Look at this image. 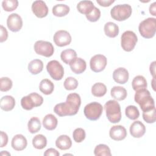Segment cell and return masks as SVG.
I'll list each match as a JSON object with an SVG mask.
<instances>
[{"instance_id":"6da1fadb","label":"cell","mask_w":156,"mask_h":156,"mask_svg":"<svg viewBox=\"0 0 156 156\" xmlns=\"http://www.w3.org/2000/svg\"><path fill=\"white\" fill-rule=\"evenodd\" d=\"M81 104L79 94L73 93L67 96L65 102L57 104L54 108V112L59 116H73L77 113Z\"/></svg>"},{"instance_id":"7a4b0ae2","label":"cell","mask_w":156,"mask_h":156,"mask_svg":"<svg viewBox=\"0 0 156 156\" xmlns=\"http://www.w3.org/2000/svg\"><path fill=\"white\" fill-rule=\"evenodd\" d=\"M135 101L140 105L143 112L148 111L155 107V102L149 90L141 88L136 91L134 96Z\"/></svg>"},{"instance_id":"3957f363","label":"cell","mask_w":156,"mask_h":156,"mask_svg":"<svg viewBox=\"0 0 156 156\" xmlns=\"http://www.w3.org/2000/svg\"><path fill=\"white\" fill-rule=\"evenodd\" d=\"M106 116L112 123L119 122L121 119V107L115 100H109L104 105Z\"/></svg>"},{"instance_id":"277c9868","label":"cell","mask_w":156,"mask_h":156,"mask_svg":"<svg viewBox=\"0 0 156 156\" xmlns=\"http://www.w3.org/2000/svg\"><path fill=\"white\" fill-rule=\"evenodd\" d=\"M140 35L145 38H151L156 31V19L155 18H147L142 21L138 26Z\"/></svg>"},{"instance_id":"5b68a950","label":"cell","mask_w":156,"mask_h":156,"mask_svg":"<svg viewBox=\"0 0 156 156\" xmlns=\"http://www.w3.org/2000/svg\"><path fill=\"white\" fill-rule=\"evenodd\" d=\"M132 12V7L130 5L124 4H119L114 6L110 11V15L112 18L114 20L122 21L129 18Z\"/></svg>"},{"instance_id":"8992f818","label":"cell","mask_w":156,"mask_h":156,"mask_svg":"<svg viewBox=\"0 0 156 156\" xmlns=\"http://www.w3.org/2000/svg\"><path fill=\"white\" fill-rule=\"evenodd\" d=\"M43 102V97L35 92L23 97L21 100V107L26 110H30L34 107L40 106Z\"/></svg>"},{"instance_id":"52a82bcc","label":"cell","mask_w":156,"mask_h":156,"mask_svg":"<svg viewBox=\"0 0 156 156\" xmlns=\"http://www.w3.org/2000/svg\"><path fill=\"white\" fill-rule=\"evenodd\" d=\"M103 112L102 105L97 102H93L85 105L83 110L85 117L91 121L98 120L101 116Z\"/></svg>"},{"instance_id":"ba28073f","label":"cell","mask_w":156,"mask_h":156,"mask_svg":"<svg viewBox=\"0 0 156 156\" xmlns=\"http://www.w3.org/2000/svg\"><path fill=\"white\" fill-rule=\"evenodd\" d=\"M138 38L135 32L131 30L125 31L121 37V45L123 50L127 52L132 51L136 43Z\"/></svg>"},{"instance_id":"9c48e42d","label":"cell","mask_w":156,"mask_h":156,"mask_svg":"<svg viewBox=\"0 0 156 156\" xmlns=\"http://www.w3.org/2000/svg\"><path fill=\"white\" fill-rule=\"evenodd\" d=\"M46 69L50 76L55 80H61L64 76L63 66L57 60H51L46 65Z\"/></svg>"},{"instance_id":"30bf717a","label":"cell","mask_w":156,"mask_h":156,"mask_svg":"<svg viewBox=\"0 0 156 156\" xmlns=\"http://www.w3.org/2000/svg\"><path fill=\"white\" fill-rule=\"evenodd\" d=\"M34 48L35 52L37 54L46 57L52 56L54 52V48L51 42L46 41H37L34 44Z\"/></svg>"},{"instance_id":"8fae6325","label":"cell","mask_w":156,"mask_h":156,"mask_svg":"<svg viewBox=\"0 0 156 156\" xmlns=\"http://www.w3.org/2000/svg\"><path fill=\"white\" fill-rule=\"evenodd\" d=\"M107 63V60L105 56L102 54H96L90 59V68L95 73H99L105 69Z\"/></svg>"},{"instance_id":"7c38bea8","label":"cell","mask_w":156,"mask_h":156,"mask_svg":"<svg viewBox=\"0 0 156 156\" xmlns=\"http://www.w3.org/2000/svg\"><path fill=\"white\" fill-rule=\"evenodd\" d=\"M53 40L57 46L59 47H63L71 43V36L68 31L60 30L55 33Z\"/></svg>"},{"instance_id":"4fadbf2b","label":"cell","mask_w":156,"mask_h":156,"mask_svg":"<svg viewBox=\"0 0 156 156\" xmlns=\"http://www.w3.org/2000/svg\"><path fill=\"white\" fill-rule=\"evenodd\" d=\"M7 25L12 32H18L23 26V20L20 15L12 13L7 18Z\"/></svg>"},{"instance_id":"5bb4252c","label":"cell","mask_w":156,"mask_h":156,"mask_svg":"<svg viewBox=\"0 0 156 156\" xmlns=\"http://www.w3.org/2000/svg\"><path fill=\"white\" fill-rule=\"evenodd\" d=\"M32 10L37 17L42 18L47 16L49 10L46 3L43 1L38 0L32 3Z\"/></svg>"},{"instance_id":"9a60e30c","label":"cell","mask_w":156,"mask_h":156,"mask_svg":"<svg viewBox=\"0 0 156 156\" xmlns=\"http://www.w3.org/2000/svg\"><path fill=\"white\" fill-rule=\"evenodd\" d=\"M110 137L115 141H121L124 140L127 136L126 128L121 125L112 126L109 131Z\"/></svg>"},{"instance_id":"2e32d148","label":"cell","mask_w":156,"mask_h":156,"mask_svg":"<svg viewBox=\"0 0 156 156\" xmlns=\"http://www.w3.org/2000/svg\"><path fill=\"white\" fill-rule=\"evenodd\" d=\"M130 133L134 138H141L146 132L145 126L140 121H134L130 126Z\"/></svg>"},{"instance_id":"e0dca14e","label":"cell","mask_w":156,"mask_h":156,"mask_svg":"<svg viewBox=\"0 0 156 156\" xmlns=\"http://www.w3.org/2000/svg\"><path fill=\"white\" fill-rule=\"evenodd\" d=\"M129 72L124 68H118L114 70L113 73V80L118 83L124 84L129 80Z\"/></svg>"},{"instance_id":"ac0fdd59","label":"cell","mask_w":156,"mask_h":156,"mask_svg":"<svg viewBox=\"0 0 156 156\" xmlns=\"http://www.w3.org/2000/svg\"><path fill=\"white\" fill-rule=\"evenodd\" d=\"M71 71L75 74H81L84 72L87 68L86 62L82 58L76 57L69 64Z\"/></svg>"},{"instance_id":"d6986e66","label":"cell","mask_w":156,"mask_h":156,"mask_svg":"<svg viewBox=\"0 0 156 156\" xmlns=\"http://www.w3.org/2000/svg\"><path fill=\"white\" fill-rule=\"evenodd\" d=\"M27 144V141L26 137L21 134H17L15 135L12 140L11 145L13 149L17 151L24 150Z\"/></svg>"},{"instance_id":"ffe728a7","label":"cell","mask_w":156,"mask_h":156,"mask_svg":"<svg viewBox=\"0 0 156 156\" xmlns=\"http://www.w3.org/2000/svg\"><path fill=\"white\" fill-rule=\"evenodd\" d=\"M1 108L5 111L9 112L13 109L15 105V98L10 95H6L1 98L0 100Z\"/></svg>"},{"instance_id":"44dd1931","label":"cell","mask_w":156,"mask_h":156,"mask_svg":"<svg viewBox=\"0 0 156 156\" xmlns=\"http://www.w3.org/2000/svg\"><path fill=\"white\" fill-rule=\"evenodd\" d=\"M55 146L61 150H67L71 147L72 141L68 135H62L57 138Z\"/></svg>"},{"instance_id":"7402d4cb","label":"cell","mask_w":156,"mask_h":156,"mask_svg":"<svg viewBox=\"0 0 156 156\" xmlns=\"http://www.w3.org/2000/svg\"><path fill=\"white\" fill-rule=\"evenodd\" d=\"M94 7L93 2L91 1H81L77 4V9L80 13L87 15L92 12Z\"/></svg>"},{"instance_id":"603a6c76","label":"cell","mask_w":156,"mask_h":156,"mask_svg":"<svg viewBox=\"0 0 156 156\" xmlns=\"http://www.w3.org/2000/svg\"><path fill=\"white\" fill-rule=\"evenodd\" d=\"M110 94L117 101H122L127 97V93L125 88L121 86H115L111 89Z\"/></svg>"},{"instance_id":"cb8c5ba5","label":"cell","mask_w":156,"mask_h":156,"mask_svg":"<svg viewBox=\"0 0 156 156\" xmlns=\"http://www.w3.org/2000/svg\"><path fill=\"white\" fill-rule=\"evenodd\" d=\"M57 119L52 114L46 115L43 119V127L48 130H52L55 129L57 126Z\"/></svg>"},{"instance_id":"d4e9b609","label":"cell","mask_w":156,"mask_h":156,"mask_svg":"<svg viewBox=\"0 0 156 156\" xmlns=\"http://www.w3.org/2000/svg\"><path fill=\"white\" fill-rule=\"evenodd\" d=\"M104 29L105 34L110 38H115L119 34L118 26L113 22H108L105 23Z\"/></svg>"},{"instance_id":"484cf974","label":"cell","mask_w":156,"mask_h":156,"mask_svg":"<svg viewBox=\"0 0 156 156\" xmlns=\"http://www.w3.org/2000/svg\"><path fill=\"white\" fill-rule=\"evenodd\" d=\"M43 69V63L40 59H34L28 64V70L33 75L39 74Z\"/></svg>"},{"instance_id":"4316f807","label":"cell","mask_w":156,"mask_h":156,"mask_svg":"<svg viewBox=\"0 0 156 156\" xmlns=\"http://www.w3.org/2000/svg\"><path fill=\"white\" fill-rule=\"evenodd\" d=\"M39 88L41 93L46 95H49L53 92L54 89V85L50 80L48 79H44L40 82Z\"/></svg>"},{"instance_id":"83f0119b","label":"cell","mask_w":156,"mask_h":156,"mask_svg":"<svg viewBox=\"0 0 156 156\" xmlns=\"http://www.w3.org/2000/svg\"><path fill=\"white\" fill-rule=\"evenodd\" d=\"M69 10L70 9L69 6L63 4L55 5L52 7L53 15L58 17H62L66 15L69 12Z\"/></svg>"},{"instance_id":"f1b7e54d","label":"cell","mask_w":156,"mask_h":156,"mask_svg":"<svg viewBox=\"0 0 156 156\" xmlns=\"http://www.w3.org/2000/svg\"><path fill=\"white\" fill-rule=\"evenodd\" d=\"M77 57L76 52L72 49H67L60 54L61 60L66 64H69L71 61Z\"/></svg>"},{"instance_id":"f546056e","label":"cell","mask_w":156,"mask_h":156,"mask_svg":"<svg viewBox=\"0 0 156 156\" xmlns=\"http://www.w3.org/2000/svg\"><path fill=\"white\" fill-rule=\"evenodd\" d=\"M147 81L144 76L138 75L135 76L132 82V86L133 89L136 91L141 88H146L147 87Z\"/></svg>"},{"instance_id":"4dcf8cb0","label":"cell","mask_w":156,"mask_h":156,"mask_svg":"<svg viewBox=\"0 0 156 156\" xmlns=\"http://www.w3.org/2000/svg\"><path fill=\"white\" fill-rule=\"evenodd\" d=\"M107 93V87L105 84L101 82L94 83L91 87V93L94 96L102 97Z\"/></svg>"},{"instance_id":"1f68e13d","label":"cell","mask_w":156,"mask_h":156,"mask_svg":"<svg viewBox=\"0 0 156 156\" xmlns=\"http://www.w3.org/2000/svg\"><path fill=\"white\" fill-rule=\"evenodd\" d=\"M47 139L42 134L35 135L32 139V145L37 149H43L46 146Z\"/></svg>"},{"instance_id":"d6a6232c","label":"cell","mask_w":156,"mask_h":156,"mask_svg":"<svg viewBox=\"0 0 156 156\" xmlns=\"http://www.w3.org/2000/svg\"><path fill=\"white\" fill-rule=\"evenodd\" d=\"M41 124L40 119L37 117L31 118L27 124L28 130L31 133H35L41 129Z\"/></svg>"},{"instance_id":"836d02e7","label":"cell","mask_w":156,"mask_h":156,"mask_svg":"<svg viewBox=\"0 0 156 156\" xmlns=\"http://www.w3.org/2000/svg\"><path fill=\"white\" fill-rule=\"evenodd\" d=\"M94 154L96 156H111V151L109 147L104 144L97 145L94 150Z\"/></svg>"},{"instance_id":"e575fe53","label":"cell","mask_w":156,"mask_h":156,"mask_svg":"<svg viewBox=\"0 0 156 156\" xmlns=\"http://www.w3.org/2000/svg\"><path fill=\"white\" fill-rule=\"evenodd\" d=\"M125 114L126 116L132 120L136 119L140 116L138 108L135 105H129L126 108Z\"/></svg>"},{"instance_id":"d590c367","label":"cell","mask_w":156,"mask_h":156,"mask_svg":"<svg viewBox=\"0 0 156 156\" xmlns=\"http://www.w3.org/2000/svg\"><path fill=\"white\" fill-rule=\"evenodd\" d=\"M18 6L17 0H4L2 2V7L6 12H12L15 10Z\"/></svg>"},{"instance_id":"8d00e7d4","label":"cell","mask_w":156,"mask_h":156,"mask_svg":"<svg viewBox=\"0 0 156 156\" xmlns=\"http://www.w3.org/2000/svg\"><path fill=\"white\" fill-rule=\"evenodd\" d=\"M143 118L147 123L155 122L156 119L155 107L148 111L143 112Z\"/></svg>"},{"instance_id":"74e56055","label":"cell","mask_w":156,"mask_h":156,"mask_svg":"<svg viewBox=\"0 0 156 156\" xmlns=\"http://www.w3.org/2000/svg\"><path fill=\"white\" fill-rule=\"evenodd\" d=\"M64 87L67 90H75L78 86V81L73 77H68L64 81Z\"/></svg>"},{"instance_id":"f35d334b","label":"cell","mask_w":156,"mask_h":156,"mask_svg":"<svg viewBox=\"0 0 156 156\" xmlns=\"http://www.w3.org/2000/svg\"><path fill=\"white\" fill-rule=\"evenodd\" d=\"M13 85L12 80L7 77H1L0 79V90L1 91H7L10 90Z\"/></svg>"},{"instance_id":"ab89813d","label":"cell","mask_w":156,"mask_h":156,"mask_svg":"<svg viewBox=\"0 0 156 156\" xmlns=\"http://www.w3.org/2000/svg\"><path fill=\"white\" fill-rule=\"evenodd\" d=\"M85 131L82 128H77L73 133V139L76 143H81L83 141L85 138Z\"/></svg>"},{"instance_id":"60d3db41","label":"cell","mask_w":156,"mask_h":156,"mask_svg":"<svg viewBox=\"0 0 156 156\" xmlns=\"http://www.w3.org/2000/svg\"><path fill=\"white\" fill-rule=\"evenodd\" d=\"M85 16L88 21L91 22H96L99 19L101 16V11L98 8L94 7L92 12L90 14Z\"/></svg>"},{"instance_id":"b9f144b4","label":"cell","mask_w":156,"mask_h":156,"mask_svg":"<svg viewBox=\"0 0 156 156\" xmlns=\"http://www.w3.org/2000/svg\"><path fill=\"white\" fill-rule=\"evenodd\" d=\"M8 38V32L7 29L2 25H1V35H0V42L2 43L7 40Z\"/></svg>"},{"instance_id":"7bdbcfd3","label":"cell","mask_w":156,"mask_h":156,"mask_svg":"<svg viewBox=\"0 0 156 156\" xmlns=\"http://www.w3.org/2000/svg\"><path fill=\"white\" fill-rule=\"evenodd\" d=\"M8 143V136L6 133L1 131V147H3L7 145Z\"/></svg>"},{"instance_id":"ee69618b","label":"cell","mask_w":156,"mask_h":156,"mask_svg":"<svg viewBox=\"0 0 156 156\" xmlns=\"http://www.w3.org/2000/svg\"><path fill=\"white\" fill-rule=\"evenodd\" d=\"M60 153L54 148L48 149L44 153V156H59Z\"/></svg>"},{"instance_id":"f6af8a7d","label":"cell","mask_w":156,"mask_h":156,"mask_svg":"<svg viewBox=\"0 0 156 156\" xmlns=\"http://www.w3.org/2000/svg\"><path fill=\"white\" fill-rule=\"evenodd\" d=\"M96 2L101 6H102V7H108L112 4H113L115 2V1L114 0H97Z\"/></svg>"},{"instance_id":"bcb514c9","label":"cell","mask_w":156,"mask_h":156,"mask_svg":"<svg viewBox=\"0 0 156 156\" xmlns=\"http://www.w3.org/2000/svg\"><path fill=\"white\" fill-rule=\"evenodd\" d=\"M155 63H156L155 61H154L153 62H152L151 63L150 67H149L151 74L154 78L155 77Z\"/></svg>"},{"instance_id":"7dc6e473","label":"cell","mask_w":156,"mask_h":156,"mask_svg":"<svg viewBox=\"0 0 156 156\" xmlns=\"http://www.w3.org/2000/svg\"><path fill=\"white\" fill-rule=\"evenodd\" d=\"M155 4H156V2H154L152 4H151L150 7H149V12L153 16H155L156 15V13H155V11H156L155 10H156Z\"/></svg>"},{"instance_id":"c3c4849f","label":"cell","mask_w":156,"mask_h":156,"mask_svg":"<svg viewBox=\"0 0 156 156\" xmlns=\"http://www.w3.org/2000/svg\"><path fill=\"white\" fill-rule=\"evenodd\" d=\"M154 83H155V78H154V77H153V79H152V88L154 89V91H155V87L154 86Z\"/></svg>"}]
</instances>
